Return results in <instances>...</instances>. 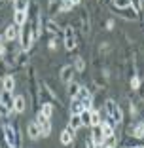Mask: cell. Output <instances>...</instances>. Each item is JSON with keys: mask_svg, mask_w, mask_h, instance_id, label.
I'll return each mask as SVG.
<instances>
[{"mask_svg": "<svg viewBox=\"0 0 144 148\" xmlns=\"http://www.w3.org/2000/svg\"><path fill=\"white\" fill-rule=\"evenodd\" d=\"M2 129H4V135H6V140H8V146L10 148H21L23 146L19 125H13V123L6 122L4 125H2Z\"/></svg>", "mask_w": 144, "mask_h": 148, "instance_id": "1", "label": "cell"}, {"mask_svg": "<svg viewBox=\"0 0 144 148\" xmlns=\"http://www.w3.org/2000/svg\"><path fill=\"white\" fill-rule=\"evenodd\" d=\"M102 108H104V114H106V116L112 118V120L118 123V125H119V123H123V120H125L123 108H121V106H119L114 99H108V97H106V101H104V105H102Z\"/></svg>", "mask_w": 144, "mask_h": 148, "instance_id": "2", "label": "cell"}, {"mask_svg": "<svg viewBox=\"0 0 144 148\" xmlns=\"http://www.w3.org/2000/svg\"><path fill=\"white\" fill-rule=\"evenodd\" d=\"M76 99H78V101H82L83 108H89V110L93 108V91L89 89V87L80 86L78 93H76Z\"/></svg>", "mask_w": 144, "mask_h": 148, "instance_id": "3", "label": "cell"}, {"mask_svg": "<svg viewBox=\"0 0 144 148\" xmlns=\"http://www.w3.org/2000/svg\"><path fill=\"white\" fill-rule=\"evenodd\" d=\"M125 135H133L136 139H144V120H135L125 127Z\"/></svg>", "mask_w": 144, "mask_h": 148, "instance_id": "4", "label": "cell"}, {"mask_svg": "<svg viewBox=\"0 0 144 148\" xmlns=\"http://www.w3.org/2000/svg\"><path fill=\"white\" fill-rule=\"evenodd\" d=\"M110 10H112L114 13H118L119 17H123V19H127V21H140V19H142V15H139V13L135 12V10L133 8H123V10H119V8H112V6H110Z\"/></svg>", "mask_w": 144, "mask_h": 148, "instance_id": "5", "label": "cell"}, {"mask_svg": "<svg viewBox=\"0 0 144 148\" xmlns=\"http://www.w3.org/2000/svg\"><path fill=\"white\" fill-rule=\"evenodd\" d=\"M78 23H80V31L83 34H89L91 32V21H89V12L87 8H82L78 13Z\"/></svg>", "mask_w": 144, "mask_h": 148, "instance_id": "6", "label": "cell"}, {"mask_svg": "<svg viewBox=\"0 0 144 148\" xmlns=\"http://www.w3.org/2000/svg\"><path fill=\"white\" fill-rule=\"evenodd\" d=\"M51 118H48V116H44L42 112H38L36 114V118H34V122L40 125V129H42V137H49V133H51V122H49Z\"/></svg>", "mask_w": 144, "mask_h": 148, "instance_id": "7", "label": "cell"}, {"mask_svg": "<svg viewBox=\"0 0 144 148\" xmlns=\"http://www.w3.org/2000/svg\"><path fill=\"white\" fill-rule=\"evenodd\" d=\"M19 32H21V27H17L15 23H10L4 29V42H17L19 40Z\"/></svg>", "mask_w": 144, "mask_h": 148, "instance_id": "8", "label": "cell"}, {"mask_svg": "<svg viewBox=\"0 0 144 148\" xmlns=\"http://www.w3.org/2000/svg\"><path fill=\"white\" fill-rule=\"evenodd\" d=\"M74 74H76L74 66H72V65H65V66L61 69L59 80H61V84H63V86H66V84H70L72 80H74Z\"/></svg>", "mask_w": 144, "mask_h": 148, "instance_id": "9", "label": "cell"}, {"mask_svg": "<svg viewBox=\"0 0 144 148\" xmlns=\"http://www.w3.org/2000/svg\"><path fill=\"white\" fill-rule=\"evenodd\" d=\"M89 129H91V133H89V139H91V143L95 144V146H102V140H104L102 127H100V125H93V127H89Z\"/></svg>", "mask_w": 144, "mask_h": 148, "instance_id": "10", "label": "cell"}, {"mask_svg": "<svg viewBox=\"0 0 144 148\" xmlns=\"http://www.w3.org/2000/svg\"><path fill=\"white\" fill-rule=\"evenodd\" d=\"M29 57H31L29 51L19 49L17 55H15V66H13V69H25V66H29V65H31V63H29Z\"/></svg>", "mask_w": 144, "mask_h": 148, "instance_id": "11", "label": "cell"}, {"mask_svg": "<svg viewBox=\"0 0 144 148\" xmlns=\"http://www.w3.org/2000/svg\"><path fill=\"white\" fill-rule=\"evenodd\" d=\"M15 86H17V80L13 78L12 74H6L4 78H2V82H0V87L6 89V91H12L13 95H15Z\"/></svg>", "mask_w": 144, "mask_h": 148, "instance_id": "12", "label": "cell"}, {"mask_svg": "<svg viewBox=\"0 0 144 148\" xmlns=\"http://www.w3.org/2000/svg\"><path fill=\"white\" fill-rule=\"evenodd\" d=\"M76 140V131L72 127L66 125L65 129H61V144H72Z\"/></svg>", "mask_w": 144, "mask_h": 148, "instance_id": "13", "label": "cell"}, {"mask_svg": "<svg viewBox=\"0 0 144 148\" xmlns=\"http://www.w3.org/2000/svg\"><path fill=\"white\" fill-rule=\"evenodd\" d=\"M13 99H15V95H13L12 91L0 89V103L8 106V108H10V112H13Z\"/></svg>", "mask_w": 144, "mask_h": 148, "instance_id": "14", "label": "cell"}, {"mask_svg": "<svg viewBox=\"0 0 144 148\" xmlns=\"http://www.w3.org/2000/svg\"><path fill=\"white\" fill-rule=\"evenodd\" d=\"M27 133H29V137H31L32 140L42 139V129H40V125H38L36 122H31V123H29V127H27Z\"/></svg>", "mask_w": 144, "mask_h": 148, "instance_id": "15", "label": "cell"}, {"mask_svg": "<svg viewBox=\"0 0 144 148\" xmlns=\"http://www.w3.org/2000/svg\"><path fill=\"white\" fill-rule=\"evenodd\" d=\"M25 108H27L25 97L23 95H15V99H13V112L21 114V112H25Z\"/></svg>", "mask_w": 144, "mask_h": 148, "instance_id": "16", "label": "cell"}, {"mask_svg": "<svg viewBox=\"0 0 144 148\" xmlns=\"http://www.w3.org/2000/svg\"><path fill=\"white\" fill-rule=\"evenodd\" d=\"M27 19H29L27 12H13V19H12V23H15L17 27H23V25L27 23Z\"/></svg>", "mask_w": 144, "mask_h": 148, "instance_id": "17", "label": "cell"}, {"mask_svg": "<svg viewBox=\"0 0 144 148\" xmlns=\"http://www.w3.org/2000/svg\"><path fill=\"white\" fill-rule=\"evenodd\" d=\"M68 108H70V114H82L83 110H85V108H83V105H82V101H78L76 97H72Z\"/></svg>", "mask_w": 144, "mask_h": 148, "instance_id": "18", "label": "cell"}, {"mask_svg": "<svg viewBox=\"0 0 144 148\" xmlns=\"http://www.w3.org/2000/svg\"><path fill=\"white\" fill-rule=\"evenodd\" d=\"M72 66H74V70H76V74H83L85 72V59L83 57H74V63H72Z\"/></svg>", "mask_w": 144, "mask_h": 148, "instance_id": "19", "label": "cell"}, {"mask_svg": "<svg viewBox=\"0 0 144 148\" xmlns=\"http://www.w3.org/2000/svg\"><path fill=\"white\" fill-rule=\"evenodd\" d=\"M118 143H119L118 133H114V135L104 137V140H102V146H106V148H116V146H118Z\"/></svg>", "mask_w": 144, "mask_h": 148, "instance_id": "20", "label": "cell"}, {"mask_svg": "<svg viewBox=\"0 0 144 148\" xmlns=\"http://www.w3.org/2000/svg\"><path fill=\"white\" fill-rule=\"evenodd\" d=\"M31 0H13V12H27Z\"/></svg>", "mask_w": 144, "mask_h": 148, "instance_id": "21", "label": "cell"}, {"mask_svg": "<svg viewBox=\"0 0 144 148\" xmlns=\"http://www.w3.org/2000/svg\"><path fill=\"white\" fill-rule=\"evenodd\" d=\"M68 127H72L74 131H78L82 125V120H80V114H70V120H68Z\"/></svg>", "mask_w": 144, "mask_h": 148, "instance_id": "22", "label": "cell"}, {"mask_svg": "<svg viewBox=\"0 0 144 148\" xmlns=\"http://www.w3.org/2000/svg\"><path fill=\"white\" fill-rule=\"evenodd\" d=\"M63 48H65L66 51H74V49L78 48V42H76V36H72V38H65V40H63Z\"/></svg>", "mask_w": 144, "mask_h": 148, "instance_id": "23", "label": "cell"}, {"mask_svg": "<svg viewBox=\"0 0 144 148\" xmlns=\"http://www.w3.org/2000/svg\"><path fill=\"white\" fill-rule=\"evenodd\" d=\"M80 120H82V125L83 127H91V110L85 108L82 114H80Z\"/></svg>", "mask_w": 144, "mask_h": 148, "instance_id": "24", "label": "cell"}, {"mask_svg": "<svg viewBox=\"0 0 144 148\" xmlns=\"http://www.w3.org/2000/svg\"><path fill=\"white\" fill-rule=\"evenodd\" d=\"M66 87H68V89H66V93H68V95H70V99H72V97H76V93H78L80 84H78V80H72L70 84H66Z\"/></svg>", "mask_w": 144, "mask_h": 148, "instance_id": "25", "label": "cell"}, {"mask_svg": "<svg viewBox=\"0 0 144 148\" xmlns=\"http://www.w3.org/2000/svg\"><path fill=\"white\" fill-rule=\"evenodd\" d=\"M40 112L44 114V116L51 118L53 116V105H49V103H40Z\"/></svg>", "mask_w": 144, "mask_h": 148, "instance_id": "26", "label": "cell"}, {"mask_svg": "<svg viewBox=\"0 0 144 148\" xmlns=\"http://www.w3.org/2000/svg\"><path fill=\"white\" fill-rule=\"evenodd\" d=\"M139 86H140V78L139 76H131V78H129V87H131L133 91H136Z\"/></svg>", "mask_w": 144, "mask_h": 148, "instance_id": "27", "label": "cell"}, {"mask_svg": "<svg viewBox=\"0 0 144 148\" xmlns=\"http://www.w3.org/2000/svg\"><path fill=\"white\" fill-rule=\"evenodd\" d=\"M131 8L135 10L139 15H142V0H131Z\"/></svg>", "mask_w": 144, "mask_h": 148, "instance_id": "28", "label": "cell"}, {"mask_svg": "<svg viewBox=\"0 0 144 148\" xmlns=\"http://www.w3.org/2000/svg\"><path fill=\"white\" fill-rule=\"evenodd\" d=\"M10 114H12V112H10V108H8L6 105H2V103H0V116H2V118L6 120V118H8Z\"/></svg>", "mask_w": 144, "mask_h": 148, "instance_id": "29", "label": "cell"}, {"mask_svg": "<svg viewBox=\"0 0 144 148\" xmlns=\"http://www.w3.org/2000/svg\"><path fill=\"white\" fill-rule=\"evenodd\" d=\"M59 40H61V38H57V36H55V38H51V40L48 42V48H49V49H57V46H59Z\"/></svg>", "mask_w": 144, "mask_h": 148, "instance_id": "30", "label": "cell"}, {"mask_svg": "<svg viewBox=\"0 0 144 148\" xmlns=\"http://www.w3.org/2000/svg\"><path fill=\"white\" fill-rule=\"evenodd\" d=\"M104 27L108 29V31H112V29H114V21H112V19H106V21H104Z\"/></svg>", "mask_w": 144, "mask_h": 148, "instance_id": "31", "label": "cell"}, {"mask_svg": "<svg viewBox=\"0 0 144 148\" xmlns=\"http://www.w3.org/2000/svg\"><path fill=\"white\" fill-rule=\"evenodd\" d=\"M68 2H70L72 6H74V8H76V6H80V4H82V0H68Z\"/></svg>", "mask_w": 144, "mask_h": 148, "instance_id": "32", "label": "cell"}, {"mask_svg": "<svg viewBox=\"0 0 144 148\" xmlns=\"http://www.w3.org/2000/svg\"><path fill=\"white\" fill-rule=\"evenodd\" d=\"M135 148H144V144H139V146H135Z\"/></svg>", "mask_w": 144, "mask_h": 148, "instance_id": "33", "label": "cell"}, {"mask_svg": "<svg viewBox=\"0 0 144 148\" xmlns=\"http://www.w3.org/2000/svg\"><path fill=\"white\" fill-rule=\"evenodd\" d=\"M95 148H106V146H95Z\"/></svg>", "mask_w": 144, "mask_h": 148, "instance_id": "34", "label": "cell"}, {"mask_svg": "<svg viewBox=\"0 0 144 148\" xmlns=\"http://www.w3.org/2000/svg\"><path fill=\"white\" fill-rule=\"evenodd\" d=\"M0 2H8V0H0Z\"/></svg>", "mask_w": 144, "mask_h": 148, "instance_id": "35", "label": "cell"}, {"mask_svg": "<svg viewBox=\"0 0 144 148\" xmlns=\"http://www.w3.org/2000/svg\"><path fill=\"white\" fill-rule=\"evenodd\" d=\"M142 4H144V0H142Z\"/></svg>", "mask_w": 144, "mask_h": 148, "instance_id": "36", "label": "cell"}]
</instances>
